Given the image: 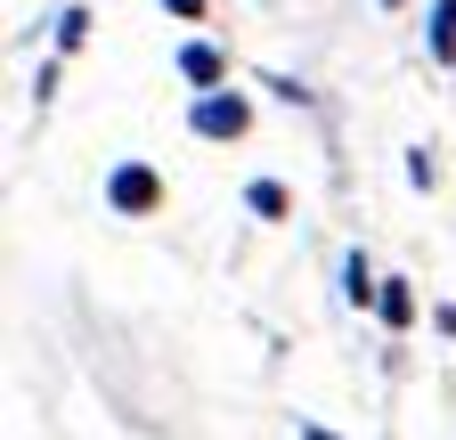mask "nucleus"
<instances>
[{"label":"nucleus","instance_id":"f257e3e1","mask_svg":"<svg viewBox=\"0 0 456 440\" xmlns=\"http://www.w3.org/2000/svg\"><path fill=\"white\" fill-rule=\"evenodd\" d=\"M196 131H204V139H237V131H245V98L204 90V98H196Z\"/></svg>","mask_w":456,"mask_h":440},{"label":"nucleus","instance_id":"f03ea898","mask_svg":"<svg viewBox=\"0 0 456 440\" xmlns=\"http://www.w3.org/2000/svg\"><path fill=\"white\" fill-rule=\"evenodd\" d=\"M114 204H123V212H147L155 204V172H147V163H123V172H114V188H106Z\"/></svg>","mask_w":456,"mask_h":440},{"label":"nucleus","instance_id":"7ed1b4c3","mask_svg":"<svg viewBox=\"0 0 456 440\" xmlns=\"http://www.w3.org/2000/svg\"><path fill=\"white\" fill-rule=\"evenodd\" d=\"M432 58H456V0H432Z\"/></svg>","mask_w":456,"mask_h":440},{"label":"nucleus","instance_id":"20e7f679","mask_svg":"<svg viewBox=\"0 0 456 440\" xmlns=\"http://www.w3.org/2000/svg\"><path fill=\"white\" fill-rule=\"evenodd\" d=\"M180 74H188L196 90H212V82H220V58H212V49L196 41V49H180Z\"/></svg>","mask_w":456,"mask_h":440},{"label":"nucleus","instance_id":"39448f33","mask_svg":"<svg viewBox=\"0 0 456 440\" xmlns=\"http://www.w3.org/2000/svg\"><path fill=\"white\" fill-rule=\"evenodd\" d=\"M245 204H253L261 220H285V188H277V180H253V188H245Z\"/></svg>","mask_w":456,"mask_h":440},{"label":"nucleus","instance_id":"423d86ee","mask_svg":"<svg viewBox=\"0 0 456 440\" xmlns=\"http://www.w3.org/2000/svg\"><path fill=\"white\" fill-rule=\"evenodd\" d=\"M342 294H351V302H367V294H375V286H367V261H359V253L342 261Z\"/></svg>","mask_w":456,"mask_h":440},{"label":"nucleus","instance_id":"0eeeda50","mask_svg":"<svg viewBox=\"0 0 456 440\" xmlns=\"http://www.w3.org/2000/svg\"><path fill=\"white\" fill-rule=\"evenodd\" d=\"M375 302H383V318H391V326H408V286H383Z\"/></svg>","mask_w":456,"mask_h":440},{"label":"nucleus","instance_id":"6e6552de","mask_svg":"<svg viewBox=\"0 0 456 440\" xmlns=\"http://www.w3.org/2000/svg\"><path fill=\"white\" fill-rule=\"evenodd\" d=\"M163 9H171V17H196V9H204V0H163Z\"/></svg>","mask_w":456,"mask_h":440},{"label":"nucleus","instance_id":"1a4fd4ad","mask_svg":"<svg viewBox=\"0 0 456 440\" xmlns=\"http://www.w3.org/2000/svg\"><path fill=\"white\" fill-rule=\"evenodd\" d=\"M302 440H326V432H302Z\"/></svg>","mask_w":456,"mask_h":440}]
</instances>
